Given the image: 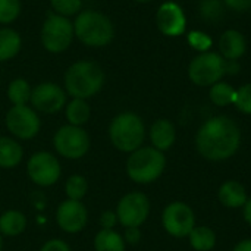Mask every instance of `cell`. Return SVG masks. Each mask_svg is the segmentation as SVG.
<instances>
[{"mask_svg":"<svg viewBox=\"0 0 251 251\" xmlns=\"http://www.w3.org/2000/svg\"><path fill=\"white\" fill-rule=\"evenodd\" d=\"M209 97H210L213 104H216L219 107H225V106H229V104L235 103L237 90L232 85H229L228 82L219 81V82H216V84H213L210 87Z\"/></svg>","mask_w":251,"mask_h":251,"instance_id":"26","label":"cell"},{"mask_svg":"<svg viewBox=\"0 0 251 251\" xmlns=\"http://www.w3.org/2000/svg\"><path fill=\"white\" fill-rule=\"evenodd\" d=\"M225 4L222 0H201L199 4V13L204 21L218 22L225 15Z\"/></svg>","mask_w":251,"mask_h":251,"instance_id":"27","label":"cell"},{"mask_svg":"<svg viewBox=\"0 0 251 251\" xmlns=\"http://www.w3.org/2000/svg\"><path fill=\"white\" fill-rule=\"evenodd\" d=\"M54 150L65 159L78 160L90 150V137L82 126L63 125L53 137Z\"/></svg>","mask_w":251,"mask_h":251,"instance_id":"8","label":"cell"},{"mask_svg":"<svg viewBox=\"0 0 251 251\" xmlns=\"http://www.w3.org/2000/svg\"><path fill=\"white\" fill-rule=\"evenodd\" d=\"M109 138L113 147L119 151H135L141 147L146 138V126L143 119L134 112H122L116 115L109 126Z\"/></svg>","mask_w":251,"mask_h":251,"instance_id":"4","label":"cell"},{"mask_svg":"<svg viewBox=\"0 0 251 251\" xmlns=\"http://www.w3.org/2000/svg\"><path fill=\"white\" fill-rule=\"evenodd\" d=\"M234 104L241 113L251 115V82L244 84L241 88L237 90V99Z\"/></svg>","mask_w":251,"mask_h":251,"instance_id":"32","label":"cell"},{"mask_svg":"<svg viewBox=\"0 0 251 251\" xmlns=\"http://www.w3.org/2000/svg\"><path fill=\"white\" fill-rule=\"evenodd\" d=\"M3 249V238H1V234H0V251Z\"/></svg>","mask_w":251,"mask_h":251,"instance_id":"41","label":"cell"},{"mask_svg":"<svg viewBox=\"0 0 251 251\" xmlns=\"http://www.w3.org/2000/svg\"><path fill=\"white\" fill-rule=\"evenodd\" d=\"M75 38L74 24L69 18L60 16L54 12H50L40 31L41 46L50 53H63L68 50Z\"/></svg>","mask_w":251,"mask_h":251,"instance_id":"6","label":"cell"},{"mask_svg":"<svg viewBox=\"0 0 251 251\" xmlns=\"http://www.w3.org/2000/svg\"><path fill=\"white\" fill-rule=\"evenodd\" d=\"M22 10L21 0H0V24L7 26L15 22Z\"/></svg>","mask_w":251,"mask_h":251,"instance_id":"29","label":"cell"},{"mask_svg":"<svg viewBox=\"0 0 251 251\" xmlns=\"http://www.w3.org/2000/svg\"><path fill=\"white\" fill-rule=\"evenodd\" d=\"M87 221H88V212L81 201L66 199L59 204L56 210V222L59 228L68 234L81 232L85 228Z\"/></svg>","mask_w":251,"mask_h":251,"instance_id":"15","label":"cell"},{"mask_svg":"<svg viewBox=\"0 0 251 251\" xmlns=\"http://www.w3.org/2000/svg\"><path fill=\"white\" fill-rule=\"evenodd\" d=\"M162 224L169 235L175 238H184L188 237L196 228V216L188 204L182 201H174L165 207L162 213Z\"/></svg>","mask_w":251,"mask_h":251,"instance_id":"12","label":"cell"},{"mask_svg":"<svg viewBox=\"0 0 251 251\" xmlns=\"http://www.w3.org/2000/svg\"><path fill=\"white\" fill-rule=\"evenodd\" d=\"M26 172L35 185L51 187L59 181L62 168L54 154L49 151H38L29 157L26 163Z\"/></svg>","mask_w":251,"mask_h":251,"instance_id":"11","label":"cell"},{"mask_svg":"<svg viewBox=\"0 0 251 251\" xmlns=\"http://www.w3.org/2000/svg\"><path fill=\"white\" fill-rule=\"evenodd\" d=\"M22 49L21 34L9 26L0 28V63L13 59Z\"/></svg>","mask_w":251,"mask_h":251,"instance_id":"19","label":"cell"},{"mask_svg":"<svg viewBox=\"0 0 251 251\" xmlns=\"http://www.w3.org/2000/svg\"><path fill=\"white\" fill-rule=\"evenodd\" d=\"M219 201L229 209H238L243 207L247 201V193L246 188L237 182V181H226L221 185L218 191Z\"/></svg>","mask_w":251,"mask_h":251,"instance_id":"18","label":"cell"},{"mask_svg":"<svg viewBox=\"0 0 251 251\" xmlns=\"http://www.w3.org/2000/svg\"><path fill=\"white\" fill-rule=\"evenodd\" d=\"M176 138L175 126L168 119H157L150 128V141L154 149L160 151L169 150Z\"/></svg>","mask_w":251,"mask_h":251,"instance_id":"17","label":"cell"},{"mask_svg":"<svg viewBox=\"0 0 251 251\" xmlns=\"http://www.w3.org/2000/svg\"><path fill=\"white\" fill-rule=\"evenodd\" d=\"M187 41L191 46V49L197 50L199 53L210 51V49L213 46V40L210 38V35H207L206 32L199 31V29L190 31L187 35Z\"/></svg>","mask_w":251,"mask_h":251,"instance_id":"31","label":"cell"},{"mask_svg":"<svg viewBox=\"0 0 251 251\" xmlns=\"http://www.w3.org/2000/svg\"><path fill=\"white\" fill-rule=\"evenodd\" d=\"M243 213H244L246 222H247L249 225H251V197L250 199H247L246 204L243 206Z\"/></svg>","mask_w":251,"mask_h":251,"instance_id":"37","label":"cell"},{"mask_svg":"<svg viewBox=\"0 0 251 251\" xmlns=\"http://www.w3.org/2000/svg\"><path fill=\"white\" fill-rule=\"evenodd\" d=\"M24 157L22 146L12 137H0V168L10 169L21 163Z\"/></svg>","mask_w":251,"mask_h":251,"instance_id":"20","label":"cell"},{"mask_svg":"<svg viewBox=\"0 0 251 251\" xmlns=\"http://www.w3.org/2000/svg\"><path fill=\"white\" fill-rule=\"evenodd\" d=\"M29 103L35 112L54 115L66 106V91L54 82H40L32 88Z\"/></svg>","mask_w":251,"mask_h":251,"instance_id":"13","label":"cell"},{"mask_svg":"<svg viewBox=\"0 0 251 251\" xmlns=\"http://www.w3.org/2000/svg\"><path fill=\"white\" fill-rule=\"evenodd\" d=\"M134 1H137V3H150L153 0H134Z\"/></svg>","mask_w":251,"mask_h":251,"instance_id":"40","label":"cell"},{"mask_svg":"<svg viewBox=\"0 0 251 251\" xmlns=\"http://www.w3.org/2000/svg\"><path fill=\"white\" fill-rule=\"evenodd\" d=\"M50 6L51 12L65 18H71L76 16L82 10V0H50Z\"/></svg>","mask_w":251,"mask_h":251,"instance_id":"30","label":"cell"},{"mask_svg":"<svg viewBox=\"0 0 251 251\" xmlns=\"http://www.w3.org/2000/svg\"><path fill=\"white\" fill-rule=\"evenodd\" d=\"M31 91L32 87L29 82L24 78H15L7 85V99L12 103V106H25L31 100Z\"/></svg>","mask_w":251,"mask_h":251,"instance_id":"23","label":"cell"},{"mask_svg":"<svg viewBox=\"0 0 251 251\" xmlns=\"http://www.w3.org/2000/svg\"><path fill=\"white\" fill-rule=\"evenodd\" d=\"M226 74V60L216 51L199 53L188 65V78L194 85L212 87Z\"/></svg>","mask_w":251,"mask_h":251,"instance_id":"7","label":"cell"},{"mask_svg":"<svg viewBox=\"0 0 251 251\" xmlns=\"http://www.w3.org/2000/svg\"><path fill=\"white\" fill-rule=\"evenodd\" d=\"M225 7L234 12H247L251 9V0H222Z\"/></svg>","mask_w":251,"mask_h":251,"instance_id":"33","label":"cell"},{"mask_svg":"<svg viewBox=\"0 0 251 251\" xmlns=\"http://www.w3.org/2000/svg\"><path fill=\"white\" fill-rule=\"evenodd\" d=\"M26 228V218L19 210H7L0 216V234L4 237H18Z\"/></svg>","mask_w":251,"mask_h":251,"instance_id":"21","label":"cell"},{"mask_svg":"<svg viewBox=\"0 0 251 251\" xmlns=\"http://www.w3.org/2000/svg\"><path fill=\"white\" fill-rule=\"evenodd\" d=\"M218 47L225 60H240L247 50V41L238 29H226L219 37Z\"/></svg>","mask_w":251,"mask_h":251,"instance_id":"16","label":"cell"},{"mask_svg":"<svg viewBox=\"0 0 251 251\" xmlns=\"http://www.w3.org/2000/svg\"><path fill=\"white\" fill-rule=\"evenodd\" d=\"M156 25L166 37H179L187 29V16L184 9L175 1H165L156 12Z\"/></svg>","mask_w":251,"mask_h":251,"instance_id":"14","label":"cell"},{"mask_svg":"<svg viewBox=\"0 0 251 251\" xmlns=\"http://www.w3.org/2000/svg\"><path fill=\"white\" fill-rule=\"evenodd\" d=\"M241 144L238 125L229 116L219 115L207 119L196 135L199 153L212 162H222L232 157Z\"/></svg>","mask_w":251,"mask_h":251,"instance_id":"1","label":"cell"},{"mask_svg":"<svg viewBox=\"0 0 251 251\" xmlns=\"http://www.w3.org/2000/svg\"><path fill=\"white\" fill-rule=\"evenodd\" d=\"M74 34L78 41L87 47H106L115 38V25L104 13L85 9L81 10L74 19Z\"/></svg>","mask_w":251,"mask_h":251,"instance_id":"3","label":"cell"},{"mask_svg":"<svg viewBox=\"0 0 251 251\" xmlns=\"http://www.w3.org/2000/svg\"><path fill=\"white\" fill-rule=\"evenodd\" d=\"M87 190H88V184H87V179L82 175H71L66 179L65 193H66V197L69 200L81 201L85 197Z\"/></svg>","mask_w":251,"mask_h":251,"instance_id":"28","label":"cell"},{"mask_svg":"<svg viewBox=\"0 0 251 251\" xmlns=\"http://www.w3.org/2000/svg\"><path fill=\"white\" fill-rule=\"evenodd\" d=\"M65 116L69 125L82 126L88 122L91 116L90 104L84 99H72L65 106Z\"/></svg>","mask_w":251,"mask_h":251,"instance_id":"22","label":"cell"},{"mask_svg":"<svg viewBox=\"0 0 251 251\" xmlns=\"http://www.w3.org/2000/svg\"><path fill=\"white\" fill-rule=\"evenodd\" d=\"M7 131L19 140L34 138L41 128V121L38 113L28 104L12 106L4 118Z\"/></svg>","mask_w":251,"mask_h":251,"instance_id":"9","label":"cell"},{"mask_svg":"<svg viewBox=\"0 0 251 251\" xmlns=\"http://www.w3.org/2000/svg\"><path fill=\"white\" fill-rule=\"evenodd\" d=\"M104 82V71L93 60H78L72 63L63 76L65 91L72 99L87 100L100 93Z\"/></svg>","mask_w":251,"mask_h":251,"instance_id":"2","label":"cell"},{"mask_svg":"<svg viewBox=\"0 0 251 251\" xmlns=\"http://www.w3.org/2000/svg\"><path fill=\"white\" fill-rule=\"evenodd\" d=\"M232 251H251V238L243 240L241 243H238Z\"/></svg>","mask_w":251,"mask_h":251,"instance_id":"39","label":"cell"},{"mask_svg":"<svg viewBox=\"0 0 251 251\" xmlns=\"http://www.w3.org/2000/svg\"><path fill=\"white\" fill-rule=\"evenodd\" d=\"M240 71L238 60H226V74H237Z\"/></svg>","mask_w":251,"mask_h":251,"instance_id":"38","label":"cell"},{"mask_svg":"<svg viewBox=\"0 0 251 251\" xmlns=\"http://www.w3.org/2000/svg\"><path fill=\"white\" fill-rule=\"evenodd\" d=\"M40 251H71V247L65 241L53 238V240H49L47 243H44Z\"/></svg>","mask_w":251,"mask_h":251,"instance_id":"34","label":"cell"},{"mask_svg":"<svg viewBox=\"0 0 251 251\" xmlns=\"http://www.w3.org/2000/svg\"><path fill=\"white\" fill-rule=\"evenodd\" d=\"M166 168L163 151L154 147H140L126 160V174L137 184H151Z\"/></svg>","mask_w":251,"mask_h":251,"instance_id":"5","label":"cell"},{"mask_svg":"<svg viewBox=\"0 0 251 251\" xmlns=\"http://www.w3.org/2000/svg\"><path fill=\"white\" fill-rule=\"evenodd\" d=\"M126 243L129 244H137L140 240H141V232L138 228H126L125 229V238H124Z\"/></svg>","mask_w":251,"mask_h":251,"instance_id":"36","label":"cell"},{"mask_svg":"<svg viewBox=\"0 0 251 251\" xmlns=\"http://www.w3.org/2000/svg\"><path fill=\"white\" fill-rule=\"evenodd\" d=\"M96 251H125V240L113 229H101L94 238Z\"/></svg>","mask_w":251,"mask_h":251,"instance_id":"24","label":"cell"},{"mask_svg":"<svg viewBox=\"0 0 251 251\" xmlns=\"http://www.w3.org/2000/svg\"><path fill=\"white\" fill-rule=\"evenodd\" d=\"M188 238L190 246L196 251H210L216 246V234L207 226H196Z\"/></svg>","mask_w":251,"mask_h":251,"instance_id":"25","label":"cell"},{"mask_svg":"<svg viewBox=\"0 0 251 251\" xmlns=\"http://www.w3.org/2000/svg\"><path fill=\"white\" fill-rule=\"evenodd\" d=\"M149 213L150 201L146 194L138 191L125 194L116 206L118 222L125 228L141 226L147 221Z\"/></svg>","mask_w":251,"mask_h":251,"instance_id":"10","label":"cell"},{"mask_svg":"<svg viewBox=\"0 0 251 251\" xmlns=\"http://www.w3.org/2000/svg\"><path fill=\"white\" fill-rule=\"evenodd\" d=\"M118 224V216H116V212H103L101 216H100V225L103 229H113Z\"/></svg>","mask_w":251,"mask_h":251,"instance_id":"35","label":"cell"}]
</instances>
